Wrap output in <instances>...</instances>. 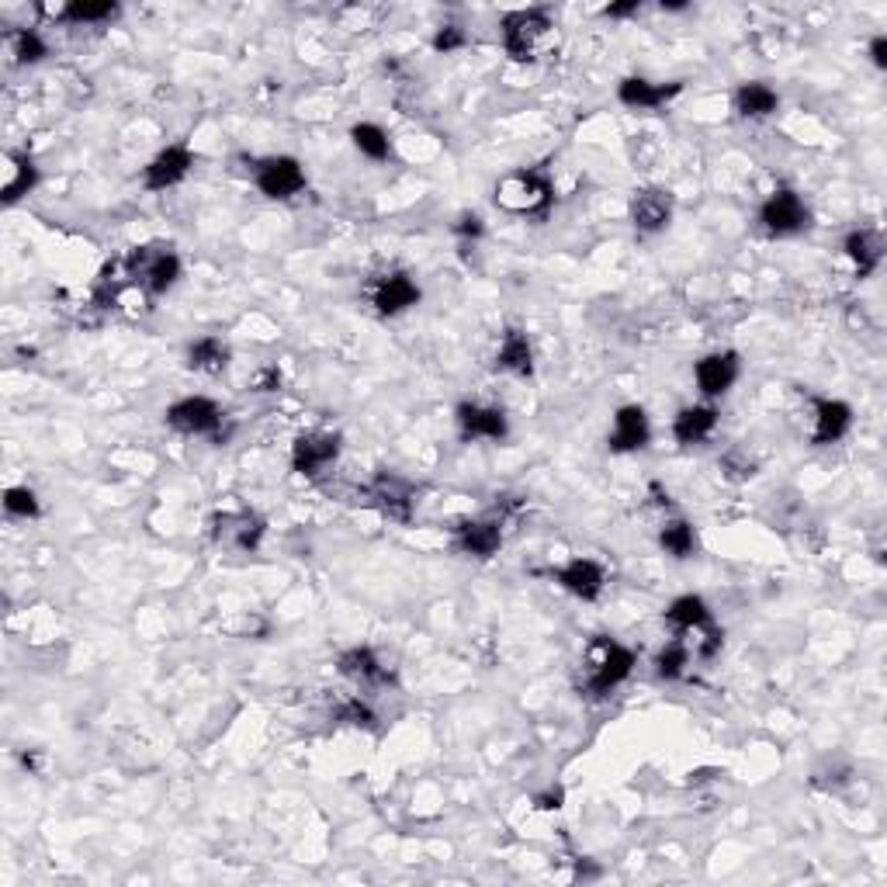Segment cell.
I'll return each instance as SVG.
<instances>
[{"label": "cell", "instance_id": "cell-22", "mask_svg": "<svg viewBox=\"0 0 887 887\" xmlns=\"http://www.w3.org/2000/svg\"><path fill=\"white\" fill-rule=\"evenodd\" d=\"M856 278H870L884 260V236L877 229H853L843 244Z\"/></svg>", "mask_w": 887, "mask_h": 887}, {"label": "cell", "instance_id": "cell-13", "mask_svg": "<svg viewBox=\"0 0 887 887\" xmlns=\"http://www.w3.org/2000/svg\"><path fill=\"white\" fill-rule=\"evenodd\" d=\"M191 166H195V153H191L184 142H174V147L160 150L147 163V171H142V184H147V191H166V187L181 184L191 174Z\"/></svg>", "mask_w": 887, "mask_h": 887}, {"label": "cell", "instance_id": "cell-27", "mask_svg": "<svg viewBox=\"0 0 887 887\" xmlns=\"http://www.w3.org/2000/svg\"><path fill=\"white\" fill-rule=\"evenodd\" d=\"M229 344L223 337H202L187 347V368L198 375H223L229 368Z\"/></svg>", "mask_w": 887, "mask_h": 887}, {"label": "cell", "instance_id": "cell-25", "mask_svg": "<svg viewBox=\"0 0 887 887\" xmlns=\"http://www.w3.org/2000/svg\"><path fill=\"white\" fill-rule=\"evenodd\" d=\"M666 620H669V628H677V631H704L714 625L711 607L693 593L677 596V601L666 607Z\"/></svg>", "mask_w": 887, "mask_h": 887}, {"label": "cell", "instance_id": "cell-40", "mask_svg": "<svg viewBox=\"0 0 887 887\" xmlns=\"http://www.w3.org/2000/svg\"><path fill=\"white\" fill-rule=\"evenodd\" d=\"M870 60L877 69H887V35H874L870 42Z\"/></svg>", "mask_w": 887, "mask_h": 887}, {"label": "cell", "instance_id": "cell-21", "mask_svg": "<svg viewBox=\"0 0 887 887\" xmlns=\"http://www.w3.org/2000/svg\"><path fill=\"white\" fill-rule=\"evenodd\" d=\"M454 541H458L465 555L493 559L502 548V527H499V520H465L458 531H454Z\"/></svg>", "mask_w": 887, "mask_h": 887}, {"label": "cell", "instance_id": "cell-15", "mask_svg": "<svg viewBox=\"0 0 887 887\" xmlns=\"http://www.w3.org/2000/svg\"><path fill=\"white\" fill-rule=\"evenodd\" d=\"M673 219V195L662 187H641L631 195V226L638 232H662Z\"/></svg>", "mask_w": 887, "mask_h": 887}, {"label": "cell", "instance_id": "cell-28", "mask_svg": "<svg viewBox=\"0 0 887 887\" xmlns=\"http://www.w3.org/2000/svg\"><path fill=\"white\" fill-rule=\"evenodd\" d=\"M777 108H780V94L770 84H762V80L742 84L735 90V111L742 118H770Z\"/></svg>", "mask_w": 887, "mask_h": 887}, {"label": "cell", "instance_id": "cell-2", "mask_svg": "<svg viewBox=\"0 0 887 887\" xmlns=\"http://www.w3.org/2000/svg\"><path fill=\"white\" fill-rule=\"evenodd\" d=\"M635 669V652L625 649L614 638H593L586 649V680H583V693L589 701H604L610 690H617L631 677Z\"/></svg>", "mask_w": 887, "mask_h": 887}, {"label": "cell", "instance_id": "cell-17", "mask_svg": "<svg viewBox=\"0 0 887 887\" xmlns=\"http://www.w3.org/2000/svg\"><path fill=\"white\" fill-rule=\"evenodd\" d=\"M337 669H340L347 680H354L357 686H368V690L392 683V673H389L386 666H381V659L375 656V649H368V645H354V649L340 652Z\"/></svg>", "mask_w": 887, "mask_h": 887}, {"label": "cell", "instance_id": "cell-39", "mask_svg": "<svg viewBox=\"0 0 887 887\" xmlns=\"http://www.w3.org/2000/svg\"><path fill=\"white\" fill-rule=\"evenodd\" d=\"M281 386V371L278 368H263L257 378H253V392H274Z\"/></svg>", "mask_w": 887, "mask_h": 887}, {"label": "cell", "instance_id": "cell-20", "mask_svg": "<svg viewBox=\"0 0 887 887\" xmlns=\"http://www.w3.org/2000/svg\"><path fill=\"white\" fill-rule=\"evenodd\" d=\"M368 496L375 499V507H378L381 513H386V517H392V520H410L413 489H410V483H402L399 475L381 472V475L375 478V483H371Z\"/></svg>", "mask_w": 887, "mask_h": 887}, {"label": "cell", "instance_id": "cell-7", "mask_svg": "<svg viewBox=\"0 0 887 887\" xmlns=\"http://www.w3.org/2000/svg\"><path fill=\"white\" fill-rule=\"evenodd\" d=\"M759 223H762V229L770 232V236H798V232H804L811 226V212L801 202L798 191L780 187V191H774V195L762 202Z\"/></svg>", "mask_w": 887, "mask_h": 887}, {"label": "cell", "instance_id": "cell-30", "mask_svg": "<svg viewBox=\"0 0 887 887\" xmlns=\"http://www.w3.org/2000/svg\"><path fill=\"white\" fill-rule=\"evenodd\" d=\"M350 139H354L357 153L368 156V160H375V163H386V160L392 156V139H389V132L381 129V126H375V122H357V126L350 129Z\"/></svg>", "mask_w": 887, "mask_h": 887}, {"label": "cell", "instance_id": "cell-19", "mask_svg": "<svg viewBox=\"0 0 887 887\" xmlns=\"http://www.w3.org/2000/svg\"><path fill=\"white\" fill-rule=\"evenodd\" d=\"M680 90H683V84H652L645 77H628L617 87V101L635 108V111H652V108H662L669 98H677Z\"/></svg>", "mask_w": 887, "mask_h": 887}, {"label": "cell", "instance_id": "cell-12", "mask_svg": "<svg viewBox=\"0 0 887 887\" xmlns=\"http://www.w3.org/2000/svg\"><path fill=\"white\" fill-rule=\"evenodd\" d=\"M551 580H555L565 593L580 596V601H601V593L607 586V572L593 559H572L559 569H551Z\"/></svg>", "mask_w": 887, "mask_h": 887}, {"label": "cell", "instance_id": "cell-14", "mask_svg": "<svg viewBox=\"0 0 887 887\" xmlns=\"http://www.w3.org/2000/svg\"><path fill=\"white\" fill-rule=\"evenodd\" d=\"M742 375V361H738V354L735 350H717V354H707L697 361V368H693V378H697V389L701 396L707 399H717V396H725L735 381Z\"/></svg>", "mask_w": 887, "mask_h": 887}, {"label": "cell", "instance_id": "cell-8", "mask_svg": "<svg viewBox=\"0 0 887 887\" xmlns=\"http://www.w3.org/2000/svg\"><path fill=\"white\" fill-rule=\"evenodd\" d=\"M263 531H268V523L253 510H219L212 517V541L229 551H257Z\"/></svg>", "mask_w": 887, "mask_h": 887}, {"label": "cell", "instance_id": "cell-10", "mask_svg": "<svg viewBox=\"0 0 887 887\" xmlns=\"http://www.w3.org/2000/svg\"><path fill=\"white\" fill-rule=\"evenodd\" d=\"M417 302H420V284L405 271H389L375 278L371 284V305L378 316H399L405 309H413Z\"/></svg>", "mask_w": 887, "mask_h": 887}, {"label": "cell", "instance_id": "cell-24", "mask_svg": "<svg viewBox=\"0 0 887 887\" xmlns=\"http://www.w3.org/2000/svg\"><path fill=\"white\" fill-rule=\"evenodd\" d=\"M717 410L714 405H686V410H680L677 413V420H673V437L680 441V444H704L714 430H717Z\"/></svg>", "mask_w": 887, "mask_h": 887}, {"label": "cell", "instance_id": "cell-35", "mask_svg": "<svg viewBox=\"0 0 887 887\" xmlns=\"http://www.w3.org/2000/svg\"><path fill=\"white\" fill-rule=\"evenodd\" d=\"M337 717L354 728H375V711L361 701V697H344L337 707Z\"/></svg>", "mask_w": 887, "mask_h": 887}, {"label": "cell", "instance_id": "cell-4", "mask_svg": "<svg viewBox=\"0 0 887 887\" xmlns=\"http://www.w3.org/2000/svg\"><path fill=\"white\" fill-rule=\"evenodd\" d=\"M496 205L510 215H527V219H544L551 202H555V191H551V181L541 171H517L507 174L496 184Z\"/></svg>", "mask_w": 887, "mask_h": 887}, {"label": "cell", "instance_id": "cell-29", "mask_svg": "<svg viewBox=\"0 0 887 887\" xmlns=\"http://www.w3.org/2000/svg\"><path fill=\"white\" fill-rule=\"evenodd\" d=\"M56 21H66V25H101V21H111L118 14V4H94V0H69L63 8H45Z\"/></svg>", "mask_w": 887, "mask_h": 887}, {"label": "cell", "instance_id": "cell-6", "mask_svg": "<svg viewBox=\"0 0 887 887\" xmlns=\"http://www.w3.org/2000/svg\"><path fill=\"white\" fill-rule=\"evenodd\" d=\"M253 184L263 198L288 202L305 191V171L295 156H263L253 163Z\"/></svg>", "mask_w": 887, "mask_h": 887}, {"label": "cell", "instance_id": "cell-36", "mask_svg": "<svg viewBox=\"0 0 887 887\" xmlns=\"http://www.w3.org/2000/svg\"><path fill=\"white\" fill-rule=\"evenodd\" d=\"M722 468H725V475L732 478V483H742V478H753V472H756V465L746 458V454L742 451H732V454H725V462H722Z\"/></svg>", "mask_w": 887, "mask_h": 887}, {"label": "cell", "instance_id": "cell-11", "mask_svg": "<svg viewBox=\"0 0 887 887\" xmlns=\"http://www.w3.org/2000/svg\"><path fill=\"white\" fill-rule=\"evenodd\" d=\"M458 434L462 441H502L510 434L507 413L496 410V405H483V402H462L458 413Z\"/></svg>", "mask_w": 887, "mask_h": 887}, {"label": "cell", "instance_id": "cell-1", "mask_svg": "<svg viewBox=\"0 0 887 887\" xmlns=\"http://www.w3.org/2000/svg\"><path fill=\"white\" fill-rule=\"evenodd\" d=\"M122 278L129 281V288L142 295H166L181 278V257L174 253V247L166 244H147V247H132L122 260Z\"/></svg>", "mask_w": 887, "mask_h": 887}, {"label": "cell", "instance_id": "cell-32", "mask_svg": "<svg viewBox=\"0 0 887 887\" xmlns=\"http://www.w3.org/2000/svg\"><path fill=\"white\" fill-rule=\"evenodd\" d=\"M11 56L18 63H42L50 56V45L42 42V35L35 29H21V32H11Z\"/></svg>", "mask_w": 887, "mask_h": 887}, {"label": "cell", "instance_id": "cell-34", "mask_svg": "<svg viewBox=\"0 0 887 887\" xmlns=\"http://www.w3.org/2000/svg\"><path fill=\"white\" fill-rule=\"evenodd\" d=\"M4 510H8V517H18V520H35L42 513L39 496L25 486H11L4 493Z\"/></svg>", "mask_w": 887, "mask_h": 887}, {"label": "cell", "instance_id": "cell-31", "mask_svg": "<svg viewBox=\"0 0 887 887\" xmlns=\"http://www.w3.org/2000/svg\"><path fill=\"white\" fill-rule=\"evenodd\" d=\"M659 544H662L666 555L690 559L693 551H697V531H693L686 520H669L662 531H659Z\"/></svg>", "mask_w": 887, "mask_h": 887}, {"label": "cell", "instance_id": "cell-18", "mask_svg": "<svg viewBox=\"0 0 887 887\" xmlns=\"http://www.w3.org/2000/svg\"><path fill=\"white\" fill-rule=\"evenodd\" d=\"M853 426V410L843 402V399H819L814 402V430H811V441L825 447V444H835L850 434Z\"/></svg>", "mask_w": 887, "mask_h": 887}, {"label": "cell", "instance_id": "cell-23", "mask_svg": "<svg viewBox=\"0 0 887 887\" xmlns=\"http://www.w3.org/2000/svg\"><path fill=\"white\" fill-rule=\"evenodd\" d=\"M496 368L499 371H510L517 378H527L534 371V347L527 340L523 329H507L499 340V350H496Z\"/></svg>", "mask_w": 887, "mask_h": 887}, {"label": "cell", "instance_id": "cell-16", "mask_svg": "<svg viewBox=\"0 0 887 887\" xmlns=\"http://www.w3.org/2000/svg\"><path fill=\"white\" fill-rule=\"evenodd\" d=\"M652 441V423L649 413L641 405H620L614 413V430H610V451L628 454V451H641L649 447Z\"/></svg>", "mask_w": 887, "mask_h": 887}, {"label": "cell", "instance_id": "cell-38", "mask_svg": "<svg viewBox=\"0 0 887 887\" xmlns=\"http://www.w3.org/2000/svg\"><path fill=\"white\" fill-rule=\"evenodd\" d=\"M454 232L465 236V239H478V236L486 232V226H483V215H462L458 226H454Z\"/></svg>", "mask_w": 887, "mask_h": 887}, {"label": "cell", "instance_id": "cell-33", "mask_svg": "<svg viewBox=\"0 0 887 887\" xmlns=\"http://www.w3.org/2000/svg\"><path fill=\"white\" fill-rule=\"evenodd\" d=\"M686 666H690V649L683 641H669L666 649L656 656V673L662 680H680L686 673Z\"/></svg>", "mask_w": 887, "mask_h": 887}, {"label": "cell", "instance_id": "cell-42", "mask_svg": "<svg viewBox=\"0 0 887 887\" xmlns=\"http://www.w3.org/2000/svg\"><path fill=\"white\" fill-rule=\"evenodd\" d=\"M562 790H548V794H541L538 798V808H544V811H551V808H562Z\"/></svg>", "mask_w": 887, "mask_h": 887}, {"label": "cell", "instance_id": "cell-5", "mask_svg": "<svg viewBox=\"0 0 887 887\" xmlns=\"http://www.w3.org/2000/svg\"><path fill=\"white\" fill-rule=\"evenodd\" d=\"M163 417L177 434H187V437H219L223 423H226V413L219 410V402H212L205 396L177 399L174 405H166Z\"/></svg>", "mask_w": 887, "mask_h": 887}, {"label": "cell", "instance_id": "cell-9", "mask_svg": "<svg viewBox=\"0 0 887 887\" xmlns=\"http://www.w3.org/2000/svg\"><path fill=\"white\" fill-rule=\"evenodd\" d=\"M337 458H340V434H333V430H309V434H299L292 444V472L305 478L323 475Z\"/></svg>", "mask_w": 887, "mask_h": 887}, {"label": "cell", "instance_id": "cell-3", "mask_svg": "<svg viewBox=\"0 0 887 887\" xmlns=\"http://www.w3.org/2000/svg\"><path fill=\"white\" fill-rule=\"evenodd\" d=\"M551 32H555V21H551V14L541 11V8L510 11V14H502V21H499L502 50H507V56L517 60V63L538 60L541 45L548 42Z\"/></svg>", "mask_w": 887, "mask_h": 887}, {"label": "cell", "instance_id": "cell-37", "mask_svg": "<svg viewBox=\"0 0 887 887\" xmlns=\"http://www.w3.org/2000/svg\"><path fill=\"white\" fill-rule=\"evenodd\" d=\"M465 42H468V39H465V32H462L458 25H441L437 35H434V50L447 56V53H454V50H462Z\"/></svg>", "mask_w": 887, "mask_h": 887}, {"label": "cell", "instance_id": "cell-41", "mask_svg": "<svg viewBox=\"0 0 887 887\" xmlns=\"http://www.w3.org/2000/svg\"><path fill=\"white\" fill-rule=\"evenodd\" d=\"M638 8H641L638 0H631V4H610V8H604V14H607V18H628V14H635Z\"/></svg>", "mask_w": 887, "mask_h": 887}, {"label": "cell", "instance_id": "cell-26", "mask_svg": "<svg viewBox=\"0 0 887 887\" xmlns=\"http://www.w3.org/2000/svg\"><path fill=\"white\" fill-rule=\"evenodd\" d=\"M4 163V205H14L39 184V166L25 153H8Z\"/></svg>", "mask_w": 887, "mask_h": 887}]
</instances>
